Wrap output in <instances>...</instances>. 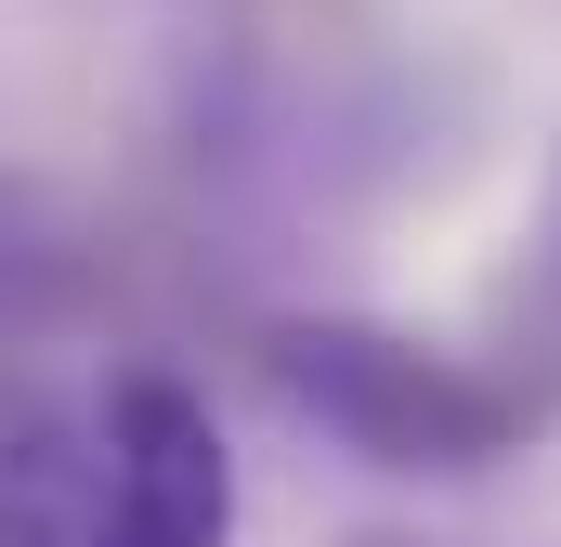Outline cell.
<instances>
[{
	"mask_svg": "<svg viewBox=\"0 0 561 547\" xmlns=\"http://www.w3.org/2000/svg\"><path fill=\"white\" fill-rule=\"evenodd\" d=\"M510 300H523V339H536V352L561 365V183H549V222H536V261H523V287H510Z\"/></svg>",
	"mask_w": 561,
	"mask_h": 547,
	"instance_id": "277c9868",
	"label": "cell"
},
{
	"mask_svg": "<svg viewBox=\"0 0 561 547\" xmlns=\"http://www.w3.org/2000/svg\"><path fill=\"white\" fill-rule=\"evenodd\" d=\"M26 287H39V248L0 235V365H13V339H26Z\"/></svg>",
	"mask_w": 561,
	"mask_h": 547,
	"instance_id": "5b68a950",
	"label": "cell"
},
{
	"mask_svg": "<svg viewBox=\"0 0 561 547\" xmlns=\"http://www.w3.org/2000/svg\"><path fill=\"white\" fill-rule=\"evenodd\" d=\"M92 522H105V405L66 392L0 417V547H92Z\"/></svg>",
	"mask_w": 561,
	"mask_h": 547,
	"instance_id": "3957f363",
	"label": "cell"
},
{
	"mask_svg": "<svg viewBox=\"0 0 561 547\" xmlns=\"http://www.w3.org/2000/svg\"><path fill=\"white\" fill-rule=\"evenodd\" d=\"M105 522L92 547H236V443L196 379L118 365L105 392Z\"/></svg>",
	"mask_w": 561,
	"mask_h": 547,
	"instance_id": "7a4b0ae2",
	"label": "cell"
},
{
	"mask_svg": "<svg viewBox=\"0 0 561 547\" xmlns=\"http://www.w3.org/2000/svg\"><path fill=\"white\" fill-rule=\"evenodd\" d=\"M262 392H275L287 430L340 443L379 482H483L549 417V392L523 365L444 352V339L379 326V313H275L262 326Z\"/></svg>",
	"mask_w": 561,
	"mask_h": 547,
	"instance_id": "6da1fadb",
	"label": "cell"
}]
</instances>
